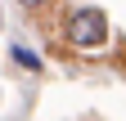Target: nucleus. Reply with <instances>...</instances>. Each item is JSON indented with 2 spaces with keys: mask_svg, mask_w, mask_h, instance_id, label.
Here are the masks:
<instances>
[{
  "mask_svg": "<svg viewBox=\"0 0 126 121\" xmlns=\"http://www.w3.org/2000/svg\"><path fill=\"white\" fill-rule=\"evenodd\" d=\"M14 58H18V63H23V67H41V58H36V54H32V49H23V45H18V49H14Z\"/></svg>",
  "mask_w": 126,
  "mask_h": 121,
  "instance_id": "2",
  "label": "nucleus"
},
{
  "mask_svg": "<svg viewBox=\"0 0 126 121\" xmlns=\"http://www.w3.org/2000/svg\"><path fill=\"white\" fill-rule=\"evenodd\" d=\"M68 40L77 45V49H99V45L108 40V18L99 9H77L68 18Z\"/></svg>",
  "mask_w": 126,
  "mask_h": 121,
  "instance_id": "1",
  "label": "nucleus"
},
{
  "mask_svg": "<svg viewBox=\"0 0 126 121\" xmlns=\"http://www.w3.org/2000/svg\"><path fill=\"white\" fill-rule=\"evenodd\" d=\"M23 9H41V5H50V0H18Z\"/></svg>",
  "mask_w": 126,
  "mask_h": 121,
  "instance_id": "3",
  "label": "nucleus"
}]
</instances>
